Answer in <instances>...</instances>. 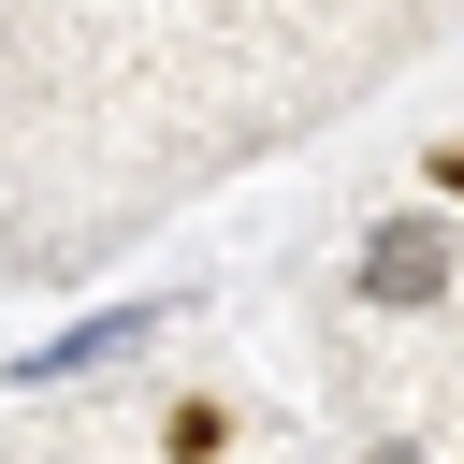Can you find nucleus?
I'll use <instances>...</instances> for the list:
<instances>
[{"mask_svg": "<svg viewBox=\"0 0 464 464\" xmlns=\"http://www.w3.org/2000/svg\"><path fill=\"white\" fill-rule=\"evenodd\" d=\"M435 276H450V246H435L420 218H392V232L362 246V290H377V304H435Z\"/></svg>", "mask_w": 464, "mask_h": 464, "instance_id": "nucleus-1", "label": "nucleus"}, {"mask_svg": "<svg viewBox=\"0 0 464 464\" xmlns=\"http://www.w3.org/2000/svg\"><path fill=\"white\" fill-rule=\"evenodd\" d=\"M218 435H232V406H203V392L160 420V450H174V464H218Z\"/></svg>", "mask_w": 464, "mask_h": 464, "instance_id": "nucleus-2", "label": "nucleus"}, {"mask_svg": "<svg viewBox=\"0 0 464 464\" xmlns=\"http://www.w3.org/2000/svg\"><path fill=\"white\" fill-rule=\"evenodd\" d=\"M435 188H450V203H464V145H450V160H435Z\"/></svg>", "mask_w": 464, "mask_h": 464, "instance_id": "nucleus-3", "label": "nucleus"}]
</instances>
